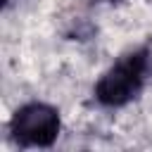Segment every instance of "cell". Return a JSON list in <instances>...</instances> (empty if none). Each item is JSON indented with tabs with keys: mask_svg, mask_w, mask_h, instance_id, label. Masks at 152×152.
<instances>
[{
	"mask_svg": "<svg viewBox=\"0 0 152 152\" xmlns=\"http://www.w3.org/2000/svg\"><path fill=\"white\" fill-rule=\"evenodd\" d=\"M7 131L19 147L28 150L52 147L62 133V114L55 104L31 100L14 109V114L7 121Z\"/></svg>",
	"mask_w": 152,
	"mask_h": 152,
	"instance_id": "cell-2",
	"label": "cell"
},
{
	"mask_svg": "<svg viewBox=\"0 0 152 152\" xmlns=\"http://www.w3.org/2000/svg\"><path fill=\"white\" fill-rule=\"evenodd\" d=\"M152 74V50L150 45H138L121 57H116L95 81L93 97L104 109H121L135 102Z\"/></svg>",
	"mask_w": 152,
	"mask_h": 152,
	"instance_id": "cell-1",
	"label": "cell"
}]
</instances>
